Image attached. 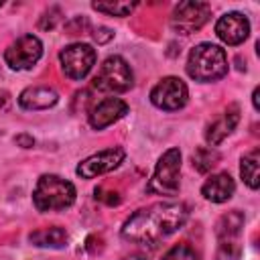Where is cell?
Instances as JSON below:
<instances>
[{
  "mask_svg": "<svg viewBox=\"0 0 260 260\" xmlns=\"http://www.w3.org/2000/svg\"><path fill=\"white\" fill-rule=\"evenodd\" d=\"M211 16V8L207 2H181L175 6L171 16V26L179 35H191L199 30Z\"/></svg>",
  "mask_w": 260,
  "mask_h": 260,
  "instance_id": "obj_8",
  "label": "cell"
},
{
  "mask_svg": "<svg viewBox=\"0 0 260 260\" xmlns=\"http://www.w3.org/2000/svg\"><path fill=\"white\" fill-rule=\"evenodd\" d=\"M57 102H59V93L53 87H47V85L26 87L18 95V104L24 110H47V108H53Z\"/></svg>",
  "mask_w": 260,
  "mask_h": 260,
  "instance_id": "obj_15",
  "label": "cell"
},
{
  "mask_svg": "<svg viewBox=\"0 0 260 260\" xmlns=\"http://www.w3.org/2000/svg\"><path fill=\"white\" fill-rule=\"evenodd\" d=\"M59 63L69 79H83L95 65V49L87 43H71L59 53Z\"/></svg>",
  "mask_w": 260,
  "mask_h": 260,
  "instance_id": "obj_6",
  "label": "cell"
},
{
  "mask_svg": "<svg viewBox=\"0 0 260 260\" xmlns=\"http://www.w3.org/2000/svg\"><path fill=\"white\" fill-rule=\"evenodd\" d=\"M75 185L59 175H41L35 191L32 203L39 211H63L75 203Z\"/></svg>",
  "mask_w": 260,
  "mask_h": 260,
  "instance_id": "obj_3",
  "label": "cell"
},
{
  "mask_svg": "<svg viewBox=\"0 0 260 260\" xmlns=\"http://www.w3.org/2000/svg\"><path fill=\"white\" fill-rule=\"evenodd\" d=\"M128 114V104L120 98H106L102 102H98L91 110H89V126L93 130H104L108 126H112L114 122H118L120 118H124Z\"/></svg>",
  "mask_w": 260,
  "mask_h": 260,
  "instance_id": "obj_12",
  "label": "cell"
},
{
  "mask_svg": "<svg viewBox=\"0 0 260 260\" xmlns=\"http://www.w3.org/2000/svg\"><path fill=\"white\" fill-rule=\"evenodd\" d=\"M234 191H236V183H234V179H232L230 173H215L201 187V195L207 201H211V203H223V201H228L234 195Z\"/></svg>",
  "mask_w": 260,
  "mask_h": 260,
  "instance_id": "obj_14",
  "label": "cell"
},
{
  "mask_svg": "<svg viewBox=\"0 0 260 260\" xmlns=\"http://www.w3.org/2000/svg\"><path fill=\"white\" fill-rule=\"evenodd\" d=\"M93 87L100 91L110 93H122L128 91L134 85V73L128 65V61L120 55H110L98 69L93 77Z\"/></svg>",
  "mask_w": 260,
  "mask_h": 260,
  "instance_id": "obj_5",
  "label": "cell"
},
{
  "mask_svg": "<svg viewBox=\"0 0 260 260\" xmlns=\"http://www.w3.org/2000/svg\"><path fill=\"white\" fill-rule=\"evenodd\" d=\"M124 156H126L124 148L112 146V148L100 150V152H95V154L83 158V160L77 165L75 173H77L81 179H93V177H100V175H104V173L114 171V169L124 160Z\"/></svg>",
  "mask_w": 260,
  "mask_h": 260,
  "instance_id": "obj_10",
  "label": "cell"
},
{
  "mask_svg": "<svg viewBox=\"0 0 260 260\" xmlns=\"http://www.w3.org/2000/svg\"><path fill=\"white\" fill-rule=\"evenodd\" d=\"M91 8L108 16H128L136 8V2H91Z\"/></svg>",
  "mask_w": 260,
  "mask_h": 260,
  "instance_id": "obj_20",
  "label": "cell"
},
{
  "mask_svg": "<svg viewBox=\"0 0 260 260\" xmlns=\"http://www.w3.org/2000/svg\"><path fill=\"white\" fill-rule=\"evenodd\" d=\"M187 73L191 79L209 83L217 81L228 73V55L219 45L199 43L191 49L187 59Z\"/></svg>",
  "mask_w": 260,
  "mask_h": 260,
  "instance_id": "obj_2",
  "label": "cell"
},
{
  "mask_svg": "<svg viewBox=\"0 0 260 260\" xmlns=\"http://www.w3.org/2000/svg\"><path fill=\"white\" fill-rule=\"evenodd\" d=\"M240 122V108L238 104H232L223 110V114L219 118H215L207 128H205V140L209 146H217L225 136L232 134V130L238 126Z\"/></svg>",
  "mask_w": 260,
  "mask_h": 260,
  "instance_id": "obj_13",
  "label": "cell"
},
{
  "mask_svg": "<svg viewBox=\"0 0 260 260\" xmlns=\"http://www.w3.org/2000/svg\"><path fill=\"white\" fill-rule=\"evenodd\" d=\"M114 39V30H110L108 26H98L95 30H93V41L98 43V45H106L108 41H112Z\"/></svg>",
  "mask_w": 260,
  "mask_h": 260,
  "instance_id": "obj_25",
  "label": "cell"
},
{
  "mask_svg": "<svg viewBox=\"0 0 260 260\" xmlns=\"http://www.w3.org/2000/svg\"><path fill=\"white\" fill-rule=\"evenodd\" d=\"M43 55V43L35 35H22L18 37L8 49L4 51V61L14 71L30 69Z\"/></svg>",
  "mask_w": 260,
  "mask_h": 260,
  "instance_id": "obj_9",
  "label": "cell"
},
{
  "mask_svg": "<svg viewBox=\"0 0 260 260\" xmlns=\"http://www.w3.org/2000/svg\"><path fill=\"white\" fill-rule=\"evenodd\" d=\"M215 35L225 45H240L250 35V20L242 12H225L215 22Z\"/></svg>",
  "mask_w": 260,
  "mask_h": 260,
  "instance_id": "obj_11",
  "label": "cell"
},
{
  "mask_svg": "<svg viewBox=\"0 0 260 260\" xmlns=\"http://www.w3.org/2000/svg\"><path fill=\"white\" fill-rule=\"evenodd\" d=\"M162 260H201V256L189 244H177L162 256Z\"/></svg>",
  "mask_w": 260,
  "mask_h": 260,
  "instance_id": "obj_21",
  "label": "cell"
},
{
  "mask_svg": "<svg viewBox=\"0 0 260 260\" xmlns=\"http://www.w3.org/2000/svg\"><path fill=\"white\" fill-rule=\"evenodd\" d=\"M183 203H154L134 211L122 225V238L142 246H154L171 234L179 232L187 221Z\"/></svg>",
  "mask_w": 260,
  "mask_h": 260,
  "instance_id": "obj_1",
  "label": "cell"
},
{
  "mask_svg": "<svg viewBox=\"0 0 260 260\" xmlns=\"http://www.w3.org/2000/svg\"><path fill=\"white\" fill-rule=\"evenodd\" d=\"M258 93H260V89H258V87H254V93H252V104H254V110H260V104H258Z\"/></svg>",
  "mask_w": 260,
  "mask_h": 260,
  "instance_id": "obj_27",
  "label": "cell"
},
{
  "mask_svg": "<svg viewBox=\"0 0 260 260\" xmlns=\"http://www.w3.org/2000/svg\"><path fill=\"white\" fill-rule=\"evenodd\" d=\"M187 100H189V89H187L185 81L175 75L162 77L150 89L152 106H156L158 110H165V112H177V110L185 108Z\"/></svg>",
  "mask_w": 260,
  "mask_h": 260,
  "instance_id": "obj_7",
  "label": "cell"
},
{
  "mask_svg": "<svg viewBox=\"0 0 260 260\" xmlns=\"http://www.w3.org/2000/svg\"><path fill=\"white\" fill-rule=\"evenodd\" d=\"M217 160H219V154L211 146H199L193 152V167L199 173H209L217 165Z\"/></svg>",
  "mask_w": 260,
  "mask_h": 260,
  "instance_id": "obj_19",
  "label": "cell"
},
{
  "mask_svg": "<svg viewBox=\"0 0 260 260\" xmlns=\"http://www.w3.org/2000/svg\"><path fill=\"white\" fill-rule=\"evenodd\" d=\"M28 240L39 248H63L67 244V232L59 225L41 228L28 236Z\"/></svg>",
  "mask_w": 260,
  "mask_h": 260,
  "instance_id": "obj_16",
  "label": "cell"
},
{
  "mask_svg": "<svg viewBox=\"0 0 260 260\" xmlns=\"http://www.w3.org/2000/svg\"><path fill=\"white\" fill-rule=\"evenodd\" d=\"M240 175L250 189H258V185H260V150L258 148H254L242 156Z\"/></svg>",
  "mask_w": 260,
  "mask_h": 260,
  "instance_id": "obj_18",
  "label": "cell"
},
{
  "mask_svg": "<svg viewBox=\"0 0 260 260\" xmlns=\"http://www.w3.org/2000/svg\"><path fill=\"white\" fill-rule=\"evenodd\" d=\"M2 4H4V2H2V0H0V6H2Z\"/></svg>",
  "mask_w": 260,
  "mask_h": 260,
  "instance_id": "obj_29",
  "label": "cell"
},
{
  "mask_svg": "<svg viewBox=\"0 0 260 260\" xmlns=\"http://www.w3.org/2000/svg\"><path fill=\"white\" fill-rule=\"evenodd\" d=\"M244 228V213L238 209H232L228 213H223L217 223H215V234L219 240H234L240 230Z\"/></svg>",
  "mask_w": 260,
  "mask_h": 260,
  "instance_id": "obj_17",
  "label": "cell"
},
{
  "mask_svg": "<svg viewBox=\"0 0 260 260\" xmlns=\"http://www.w3.org/2000/svg\"><path fill=\"white\" fill-rule=\"evenodd\" d=\"M122 260H148V258L142 256V254H132V256H126V258H122Z\"/></svg>",
  "mask_w": 260,
  "mask_h": 260,
  "instance_id": "obj_28",
  "label": "cell"
},
{
  "mask_svg": "<svg viewBox=\"0 0 260 260\" xmlns=\"http://www.w3.org/2000/svg\"><path fill=\"white\" fill-rule=\"evenodd\" d=\"M181 187V150L179 148H169L162 152L158 158L154 173L146 185V191L152 195H177Z\"/></svg>",
  "mask_w": 260,
  "mask_h": 260,
  "instance_id": "obj_4",
  "label": "cell"
},
{
  "mask_svg": "<svg viewBox=\"0 0 260 260\" xmlns=\"http://www.w3.org/2000/svg\"><path fill=\"white\" fill-rule=\"evenodd\" d=\"M59 16H61V10H59L57 6H53V8H49V10L43 12V16H41V20H39V26H41L43 30H51V28H55Z\"/></svg>",
  "mask_w": 260,
  "mask_h": 260,
  "instance_id": "obj_23",
  "label": "cell"
},
{
  "mask_svg": "<svg viewBox=\"0 0 260 260\" xmlns=\"http://www.w3.org/2000/svg\"><path fill=\"white\" fill-rule=\"evenodd\" d=\"M14 140H16V144L22 146V148H32V146H35V138L28 136V134H18Z\"/></svg>",
  "mask_w": 260,
  "mask_h": 260,
  "instance_id": "obj_26",
  "label": "cell"
},
{
  "mask_svg": "<svg viewBox=\"0 0 260 260\" xmlns=\"http://www.w3.org/2000/svg\"><path fill=\"white\" fill-rule=\"evenodd\" d=\"M85 28H89V22H87V18H81V16H75L73 20H69L65 24L67 35H81Z\"/></svg>",
  "mask_w": 260,
  "mask_h": 260,
  "instance_id": "obj_24",
  "label": "cell"
},
{
  "mask_svg": "<svg viewBox=\"0 0 260 260\" xmlns=\"http://www.w3.org/2000/svg\"><path fill=\"white\" fill-rule=\"evenodd\" d=\"M240 254H242V250L234 240H221L215 260H240Z\"/></svg>",
  "mask_w": 260,
  "mask_h": 260,
  "instance_id": "obj_22",
  "label": "cell"
}]
</instances>
